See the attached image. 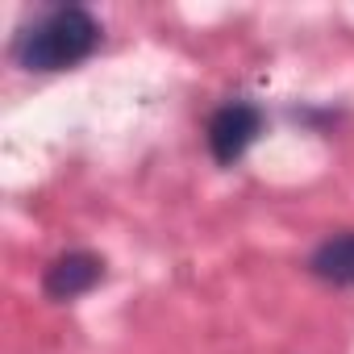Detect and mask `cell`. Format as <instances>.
<instances>
[{"label":"cell","mask_w":354,"mask_h":354,"mask_svg":"<svg viewBox=\"0 0 354 354\" xmlns=\"http://www.w3.org/2000/svg\"><path fill=\"white\" fill-rule=\"evenodd\" d=\"M100 279H104V259L100 254H92V250H67V254L50 259V267L42 271V292H46V300L67 304V300L88 296Z\"/></svg>","instance_id":"obj_3"},{"label":"cell","mask_w":354,"mask_h":354,"mask_svg":"<svg viewBox=\"0 0 354 354\" xmlns=\"http://www.w3.org/2000/svg\"><path fill=\"white\" fill-rule=\"evenodd\" d=\"M308 271L325 283L354 288V234H337V238L321 242L308 259Z\"/></svg>","instance_id":"obj_4"},{"label":"cell","mask_w":354,"mask_h":354,"mask_svg":"<svg viewBox=\"0 0 354 354\" xmlns=\"http://www.w3.org/2000/svg\"><path fill=\"white\" fill-rule=\"evenodd\" d=\"M263 133V109L259 104H246V100H234V104H221L213 117H209V154L221 162V167H234L250 146L254 138Z\"/></svg>","instance_id":"obj_2"},{"label":"cell","mask_w":354,"mask_h":354,"mask_svg":"<svg viewBox=\"0 0 354 354\" xmlns=\"http://www.w3.org/2000/svg\"><path fill=\"white\" fill-rule=\"evenodd\" d=\"M100 46V21L84 5H50L13 38V63L26 71H71Z\"/></svg>","instance_id":"obj_1"}]
</instances>
